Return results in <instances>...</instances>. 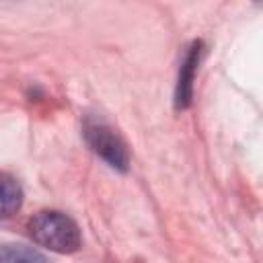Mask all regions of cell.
Listing matches in <instances>:
<instances>
[{
  "label": "cell",
  "mask_w": 263,
  "mask_h": 263,
  "mask_svg": "<svg viewBox=\"0 0 263 263\" xmlns=\"http://www.w3.org/2000/svg\"><path fill=\"white\" fill-rule=\"evenodd\" d=\"M203 51V43L201 41H193L187 51L185 58L181 62L179 68V76H177V86H175V109H187L191 105L193 99V80H195V70L199 66V58Z\"/></svg>",
  "instance_id": "obj_3"
},
{
  "label": "cell",
  "mask_w": 263,
  "mask_h": 263,
  "mask_svg": "<svg viewBox=\"0 0 263 263\" xmlns=\"http://www.w3.org/2000/svg\"><path fill=\"white\" fill-rule=\"evenodd\" d=\"M0 179H2L0 181V187H2V199H0L2 216L8 218V216H12L21 208V203H23V189H21L18 181L12 179L8 173H2Z\"/></svg>",
  "instance_id": "obj_4"
},
{
  "label": "cell",
  "mask_w": 263,
  "mask_h": 263,
  "mask_svg": "<svg viewBox=\"0 0 263 263\" xmlns=\"http://www.w3.org/2000/svg\"><path fill=\"white\" fill-rule=\"evenodd\" d=\"M29 234L39 245L53 253H76L82 245L78 224L55 210H43L29 220Z\"/></svg>",
  "instance_id": "obj_1"
},
{
  "label": "cell",
  "mask_w": 263,
  "mask_h": 263,
  "mask_svg": "<svg viewBox=\"0 0 263 263\" xmlns=\"http://www.w3.org/2000/svg\"><path fill=\"white\" fill-rule=\"evenodd\" d=\"M0 263H47L45 255L27 245H4L0 253Z\"/></svg>",
  "instance_id": "obj_5"
},
{
  "label": "cell",
  "mask_w": 263,
  "mask_h": 263,
  "mask_svg": "<svg viewBox=\"0 0 263 263\" xmlns=\"http://www.w3.org/2000/svg\"><path fill=\"white\" fill-rule=\"evenodd\" d=\"M84 140L90 150L101 156L111 168L125 173L129 166V154L123 140L101 119H86L84 121Z\"/></svg>",
  "instance_id": "obj_2"
}]
</instances>
